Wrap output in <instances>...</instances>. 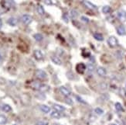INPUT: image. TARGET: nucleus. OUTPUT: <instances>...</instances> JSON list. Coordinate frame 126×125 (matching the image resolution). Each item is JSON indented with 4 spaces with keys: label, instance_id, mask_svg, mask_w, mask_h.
<instances>
[{
    "label": "nucleus",
    "instance_id": "f257e3e1",
    "mask_svg": "<svg viewBox=\"0 0 126 125\" xmlns=\"http://www.w3.org/2000/svg\"><path fill=\"white\" fill-rule=\"evenodd\" d=\"M108 43L111 47H114L118 44V41L115 37L111 36V37H109L108 39Z\"/></svg>",
    "mask_w": 126,
    "mask_h": 125
},
{
    "label": "nucleus",
    "instance_id": "f03ea898",
    "mask_svg": "<svg viewBox=\"0 0 126 125\" xmlns=\"http://www.w3.org/2000/svg\"><path fill=\"white\" fill-rule=\"evenodd\" d=\"M35 75L39 79H45L47 77V74L46 73V72L41 69H36L35 72Z\"/></svg>",
    "mask_w": 126,
    "mask_h": 125
},
{
    "label": "nucleus",
    "instance_id": "7ed1b4c3",
    "mask_svg": "<svg viewBox=\"0 0 126 125\" xmlns=\"http://www.w3.org/2000/svg\"><path fill=\"white\" fill-rule=\"evenodd\" d=\"M21 20L22 22L25 24V25H29L31 22L32 21V18L30 15H28V14H24L21 17Z\"/></svg>",
    "mask_w": 126,
    "mask_h": 125
},
{
    "label": "nucleus",
    "instance_id": "20e7f679",
    "mask_svg": "<svg viewBox=\"0 0 126 125\" xmlns=\"http://www.w3.org/2000/svg\"><path fill=\"white\" fill-rule=\"evenodd\" d=\"M81 3L83 4L85 7H87V9H89L94 10V9H97V5H95L94 4H93L92 2H91L89 1H87V0H83V1L81 2Z\"/></svg>",
    "mask_w": 126,
    "mask_h": 125
},
{
    "label": "nucleus",
    "instance_id": "39448f33",
    "mask_svg": "<svg viewBox=\"0 0 126 125\" xmlns=\"http://www.w3.org/2000/svg\"><path fill=\"white\" fill-rule=\"evenodd\" d=\"M117 16L120 20V21H122V22L126 21V12L125 10H119L117 13Z\"/></svg>",
    "mask_w": 126,
    "mask_h": 125
},
{
    "label": "nucleus",
    "instance_id": "423d86ee",
    "mask_svg": "<svg viewBox=\"0 0 126 125\" xmlns=\"http://www.w3.org/2000/svg\"><path fill=\"white\" fill-rule=\"evenodd\" d=\"M97 73L100 77H105L107 75V71L105 68L103 67H99L97 68Z\"/></svg>",
    "mask_w": 126,
    "mask_h": 125
},
{
    "label": "nucleus",
    "instance_id": "0eeeda50",
    "mask_svg": "<svg viewBox=\"0 0 126 125\" xmlns=\"http://www.w3.org/2000/svg\"><path fill=\"white\" fill-rule=\"evenodd\" d=\"M59 90L61 92V94L65 96H69L70 95V91L67 88V87L61 86V87H60Z\"/></svg>",
    "mask_w": 126,
    "mask_h": 125
},
{
    "label": "nucleus",
    "instance_id": "6e6552de",
    "mask_svg": "<svg viewBox=\"0 0 126 125\" xmlns=\"http://www.w3.org/2000/svg\"><path fill=\"white\" fill-rule=\"evenodd\" d=\"M33 54H34L35 58L38 60V61H40V60L43 59V54L40 50H35L33 52Z\"/></svg>",
    "mask_w": 126,
    "mask_h": 125
},
{
    "label": "nucleus",
    "instance_id": "1a4fd4ad",
    "mask_svg": "<svg viewBox=\"0 0 126 125\" xmlns=\"http://www.w3.org/2000/svg\"><path fill=\"white\" fill-rule=\"evenodd\" d=\"M117 33H118V34L120 35V36H124L126 34V30L125 28V26H119L117 27Z\"/></svg>",
    "mask_w": 126,
    "mask_h": 125
},
{
    "label": "nucleus",
    "instance_id": "9d476101",
    "mask_svg": "<svg viewBox=\"0 0 126 125\" xmlns=\"http://www.w3.org/2000/svg\"><path fill=\"white\" fill-rule=\"evenodd\" d=\"M7 23L10 26H16V24L18 23V20L15 17H10L7 20Z\"/></svg>",
    "mask_w": 126,
    "mask_h": 125
},
{
    "label": "nucleus",
    "instance_id": "9b49d317",
    "mask_svg": "<svg viewBox=\"0 0 126 125\" xmlns=\"http://www.w3.org/2000/svg\"><path fill=\"white\" fill-rule=\"evenodd\" d=\"M51 61L54 63V64H56L57 65H61L62 64V61H61V59L58 58L57 56H52L51 58Z\"/></svg>",
    "mask_w": 126,
    "mask_h": 125
},
{
    "label": "nucleus",
    "instance_id": "f8f14e48",
    "mask_svg": "<svg viewBox=\"0 0 126 125\" xmlns=\"http://www.w3.org/2000/svg\"><path fill=\"white\" fill-rule=\"evenodd\" d=\"M85 68H86L85 64H82V63H80L77 65V71H78L79 73H83L84 72Z\"/></svg>",
    "mask_w": 126,
    "mask_h": 125
},
{
    "label": "nucleus",
    "instance_id": "ddd939ff",
    "mask_svg": "<svg viewBox=\"0 0 126 125\" xmlns=\"http://www.w3.org/2000/svg\"><path fill=\"white\" fill-rule=\"evenodd\" d=\"M53 109L55 110H57V111H58V112H63V111H64L65 110V107L64 106H61V105H59V104H53Z\"/></svg>",
    "mask_w": 126,
    "mask_h": 125
},
{
    "label": "nucleus",
    "instance_id": "4468645a",
    "mask_svg": "<svg viewBox=\"0 0 126 125\" xmlns=\"http://www.w3.org/2000/svg\"><path fill=\"white\" fill-rule=\"evenodd\" d=\"M50 117H53V119H60L61 117V113H60V112L54 110L50 113Z\"/></svg>",
    "mask_w": 126,
    "mask_h": 125
},
{
    "label": "nucleus",
    "instance_id": "2eb2a0df",
    "mask_svg": "<svg viewBox=\"0 0 126 125\" xmlns=\"http://www.w3.org/2000/svg\"><path fill=\"white\" fill-rule=\"evenodd\" d=\"M87 69L88 72H93L95 70V65L92 63H88L87 64Z\"/></svg>",
    "mask_w": 126,
    "mask_h": 125
},
{
    "label": "nucleus",
    "instance_id": "dca6fc26",
    "mask_svg": "<svg viewBox=\"0 0 126 125\" xmlns=\"http://www.w3.org/2000/svg\"><path fill=\"white\" fill-rule=\"evenodd\" d=\"M93 36H94V38L95 40L98 41H104V37L102 36V34H99V33H94V34H93Z\"/></svg>",
    "mask_w": 126,
    "mask_h": 125
},
{
    "label": "nucleus",
    "instance_id": "f3484780",
    "mask_svg": "<svg viewBox=\"0 0 126 125\" xmlns=\"http://www.w3.org/2000/svg\"><path fill=\"white\" fill-rule=\"evenodd\" d=\"M40 110L44 113H48L50 112V108L47 105H41L40 106Z\"/></svg>",
    "mask_w": 126,
    "mask_h": 125
},
{
    "label": "nucleus",
    "instance_id": "a211bd4d",
    "mask_svg": "<svg viewBox=\"0 0 126 125\" xmlns=\"http://www.w3.org/2000/svg\"><path fill=\"white\" fill-rule=\"evenodd\" d=\"M36 11H37V13H39L40 15H41V16L44 15V13H45V10H44V9H43V7L41 5H37Z\"/></svg>",
    "mask_w": 126,
    "mask_h": 125
},
{
    "label": "nucleus",
    "instance_id": "6ab92c4d",
    "mask_svg": "<svg viewBox=\"0 0 126 125\" xmlns=\"http://www.w3.org/2000/svg\"><path fill=\"white\" fill-rule=\"evenodd\" d=\"M79 13L78 11H76L74 9H72V10H70V17L72 18V19H75L77 18L78 16Z\"/></svg>",
    "mask_w": 126,
    "mask_h": 125
},
{
    "label": "nucleus",
    "instance_id": "aec40b11",
    "mask_svg": "<svg viewBox=\"0 0 126 125\" xmlns=\"http://www.w3.org/2000/svg\"><path fill=\"white\" fill-rule=\"evenodd\" d=\"M33 38L36 41L40 42V41H42L43 40V36L41 34H35L33 35Z\"/></svg>",
    "mask_w": 126,
    "mask_h": 125
},
{
    "label": "nucleus",
    "instance_id": "412c9836",
    "mask_svg": "<svg viewBox=\"0 0 126 125\" xmlns=\"http://www.w3.org/2000/svg\"><path fill=\"white\" fill-rule=\"evenodd\" d=\"M114 106H115V109H116L117 111H118V112H123L124 111V108L120 103H116Z\"/></svg>",
    "mask_w": 126,
    "mask_h": 125
},
{
    "label": "nucleus",
    "instance_id": "4be33fe9",
    "mask_svg": "<svg viewBox=\"0 0 126 125\" xmlns=\"http://www.w3.org/2000/svg\"><path fill=\"white\" fill-rule=\"evenodd\" d=\"M2 110L5 113H9L12 110V108H11V106L8 104H4L2 107Z\"/></svg>",
    "mask_w": 126,
    "mask_h": 125
},
{
    "label": "nucleus",
    "instance_id": "5701e85b",
    "mask_svg": "<svg viewBox=\"0 0 126 125\" xmlns=\"http://www.w3.org/2000/svg\"><path fill=\"white\" fill-rule=\"evenodd\" d=\"M111 11V9L110 6H109V5H105V6L102 8V13H105V14L109 13Z\"/></svg>",
    "mask_w": 126,
    "mask_h": 125
},
{
    "label": "nucleus",
    "instance_id": "b1692460",
    "mask_svg": "<svg viewBox=\"0 0 126 125\" xmlns=\"http://www.w3.org/2000/svg\"><path fill=\"white\" fill-rule=\"evenodd\" d=\"M39 90L41 92H46V91L49 90V86L47 85H45V84H41L40 86Z\"/></svg>",
    "mask_w": 126,
    "mask_h": 125
},
{
    "label": "nucleus",
    "instance_id": "393cba45",
    "mask_svg": "<svg viewBox=\"0 0 126 125\" xmlns=\"http://www.w3.org/2000/svg\"><path fill=\"white\" fill-rule=\"evenodd\" d=\"M94 113L97 114V115L101 116V115H102V114L104 113V110H102L101 108H100V107H97V108L94 109Z\"/></svg>",
    "mask_w": 126,
    "mask_h": 125
},
{
    "label": "nucleus",
    "instance_id": "a878e982",
    "mask_svg": "<svg viewBox=\"0 0 126 125\" xmlns=\"http://www.w3.org/2000/svg\"><path fill=\"white\" fill-rule=\"evenodd\" d=\"M7 123V117L4 115H0V124H5Z\"/></svg>",
    "mask_w": 126,
    "mask_h": 125
},
{
    "label": "nucleus",
    "instance_id": "bb28decb",
    "mask_svg": "<svg viewBox=\"0 0 126 125\" xmlns=\"http://www.w3.org/2000/svg\"><path fill=\"white\" fill-rule=\"evenodd\" d=\"M65 103H67V104H68V105H73V103H74L72 99L70 98L69 96H66V98H65Z\"/></svg>",
    "mask_w": 126,
    "mask_h": 125
},
{
    "label": "nucleus",
    "instance_id": "cd10ccee",
    "mask_svg": "<svg viewBox=\"0 0 126 125\" xmlns=\"http://www.w3.org/2000/svg\"><path fill=\"white\" fill-rule=\"evenodd\" d=\"M119 93H120V95H121L122 97H126V90H125V89H124V88H120V89H119Z\"/></svg>",
    "mask_w": 126,
    "mask_h": 125
},
{
    "label": "nucleus",
    "instance_id": "c85d7f7f",
    "mask_svg": "<svg viewBox=\"0 0 126 125\" xmlns=\"http://www.w3.org/2000/svg\"><path fill=\"white\" fill-rule=\"evenodd\" d=\"M81 21L82 22H84V23H89V19L86 17V16H81Z\"/></svg>",
    "mask_w": 126,
    "mask_h": 125
},
{
    "label": "nucleus",
    "instance_id": "c756f323",
    "mask_svg": "<svg viewBox=\"0 0 126 125\" xmlns=\"http://www.w3.org/2000/svg\"><path fill=\"white\" fill-rule=\"evenodd\" d=\"M63 20H64V22H66V23H68V16L67 14H63Z\"/></svg>",
    "mask_w": 126,
    "mask_h": 125
},
{
    "label": "nucleus",
    "instance_id": "7c9ffc66",
    "mask_svg": "<svg viewBox=\"0 0 126 125\" xmlns=\"http://www.w3.org/2000/svg\"><path fill=\"white\" fill-rule=\"evenodd\" d=\"M36 125H48V123L47 122H45V121H38L36 123Z\"/></svg>",
    "mask_w": 126,
    "mask_h": 125
},
{
    "label": "nucleus",
    "instance_id": "2f4dec72",
    "mask_svg": "<svg viewBox=\"0 0 126 125\" xmlns=\"http://www.w3.org/2000/svg\"><path fill=\"white\" fill-rule=\"evenodd\" d=\"M76 98H77V100H78V101H79L80 103H85V102L81 99V98L78 96H76Z\"/></svg>",
    "mask_w": 126,
    "mask_h": 125
},
{
    "label": "nucleus",
    "instance_id": "473e14b6",
    "mask_svg": "<svg viewBox=\"0 0 126 125\" xmlns=\"http://www.w3.org/2000/svg\"><path fill=\"white\" fill-rule=\"evenodd\" d=\"M44 2H45V4H47V5H50L53 4V2H52L51 0H44Z\"/></svg>",
    "mask_w": 126,
    "mask_h": 125
},
{
    "label": "nucleus",
    "instance_id": "72a5a7b5",
    "mask_svg": "<svg viewBox=\"0 0 126 125\" xmlns=\"http://www.w3.org/2000/svg\"><path fill=\"white\" fill-rule=\"evenodd\" d=\"M2 27V21L1 19H0V30H1Z\"/></svg>",
    "mask_w": 126,
    "mask_h": 125
},
{
    "label": "nucleus",
    "instance_id": "f704fd0d",
    "mask_svg": "<svg viewBox=\"0 0 126 125\" xmlns=\"http://www.w3.org/2000/svg\"><path fill=\"white\" fill-rule=\"evenodd\" d=\"M2 59H3V58H2V56L1 55V54H0V62H1L2 61Z\"/></svg>",
    "mask_w": 126,
    "mask_h": 125
},
{
    "label": "nucleus",
    "instance_id": "c9c22d12",
    "mask_svg": "<svg viewBox=\"0 0 126 125\" xmlns=\"http://www.w3.org/2000/svg\"><path fill=\"white\" fill-rule=\"evenodd\" d=\"M110 125H117V124H110Z\"/></svg>",
    "mask_w": 126,
    "mask_h": 125
},
{
    "label": "nucleus",
    "instance_id": "e433bc0d",
    "mask_svg": "<svg viewBox=\"0 0 126 125\" xmlns=\"http://www.w3.org/2000/svg\"><path fill=\"white\" fill-rule=\"evenodd\" d=\"M125 87H126V84H125Z\"/></svg>",
    "mask_w": 126,
    "mask_h": 125
}]
</instances>
